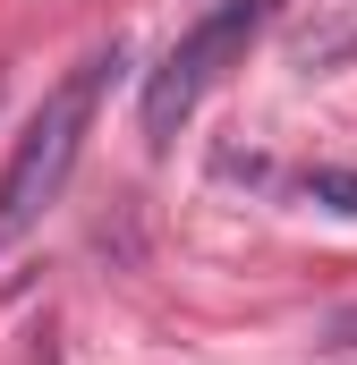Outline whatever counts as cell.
<instances>
[{
    "mask_svg": "<svg viewBox=\"0 0 357 365\" xmlns=\"http://www.w3.org/2000/svg\"><path fill=\"white\" fill-rule=\"evenodd\" d=\"M306 195H315V204H332V212H349V221H357V170H315V179H306Z\"/></svg>",
    "mask_w": 357,
    "mask_h": 365,
    "instance_id": "3957f363",
    "label": "cell"
},
{
    "mask_svg": "<svg viewBox=\"0 0 357 365\" xmlns=\"http://www.w3.org/2000/svg\"><path fill=\"white\" fill-rule=\"evenodd\" d=\"M264 26V0H221L213 17H196L187 26V43H171V60L145 77V145H171L178 128L196 119V102L204 86L221 77V60L230 51H247V34Z\"/></svg>",
    "mask_w": 357,
    "mask_h": 365,
    "instance_id": "7a4b0ae2",
    "label": "cell"
},
{
    "mask_svg": "<svg viewBox=\"0 0 357 365\" xmlns=\"http://www.w3.org/2000/svg\"><path fill=\"white\" fill-rule=\"evenodd\" d=\"M111 68H119V51H94L86 68H69L60 86L43 93V110L26 119V136H17V153L0 170V247H17L60 204V187L77 170V145H86V128H94V93H102Z\"/></svg>",
    "mask_w": 357,
    "mask_h": 365,
    "instance_id": "6da1fadb",
    "label": "cell"
}]
</instances>
